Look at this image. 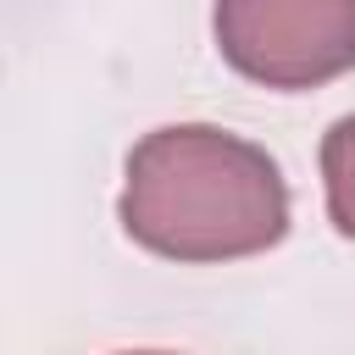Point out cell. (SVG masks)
<instances>
[{"mask_svg":"<svg viewBox=\"0 0 355 355\" xmlns=\"http://www.w3.org/2000/svg\"><path fill=\"white\" fill-rule=\"evenodd\" d=\"M116 216L161 261L222 266L288 233V183L261 144L211 122H172L128 150Z\"/></svg>","mask_w":355,"mask_h":355,"instance_id":"obj_1","label":"cell"},{"mask_svg":"<svg viewBox=\"0 0 355 355\" xmlns=\"http://www.w3.org/2000/svg\"><path fill=\"white\" fill-rule=\"evenodd\" d=\"M222 61L261 89H322L355 67V0H216Z\"/></svg>","mask_w":355,"mask_h":355,"instance_id":"obj_2","label":"cell"},{"mask_svg":"<svg viewBox=\"0 0 355 355\" xmlns=\"http://www.w3.org/2000/svg\"><path fill=\"white\" fill-rule=\"evenodd\" d=\"M322 189H327V222L355 239V116L333 122L322 139Z\"/></svg>","mask_w":355,"mask_h":355,"instance_id":"obj_3","label":"cell"}]
</instances>
